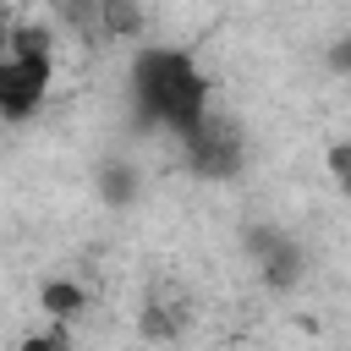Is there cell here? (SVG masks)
I'll list each match as a JSON object with an SVG mask.
<instances>
[{"label": "cell", "instance_id": "3957f363", "mask_svg": "<svg viewBox=\"0 0 351 351\" xmlns=\"http://www.w3.org/2000/svg\"><path fill=\"white\" fill-rule=\"evenodd\" d=\"M247 247H252V258H258L269 291H291V285H302L307 258H302V247H296L291 236H280L274 225H252V230H247Z\"/></svg>", "mask_w": 351, "mask_h": 351}, {"label": "cell", "instance_id": "5b68a950", "mask_svg": "<svg viewBox=\"0 0 351 351\" xmlns=\"http://www.w3.org/2000/svg\"><path fill=\"white\" fill-rule=\"evenodd\" d=\"M38 302H44V318H49V324H66V329L88 313V291H82L77 280H44Z\"/></svg>", "mask_w": 351, "mask_h": 351}, {"label": "cell", "instance_id": "30bf717a", "mask_svg": "<svg viewBox=\"0 0 351 351\" xmlns=\"http://www.w3.org/2000/svg\"><path fill=\"white\" fill-rule=\"evenodd\" d=\"M346 176H351V148L335 143V148H329V181H346Z\"/></svg>", "mask_w": 351, "mask_h": 351}, {"label": "cell", "instance_id": "277c9868", "mask_svg": "<svg viewBox=\"0 0 351 351\" xmlns=\"http://www.w3.org/2000/svg\"><path fill=\"white\" fill-rule=\"evenodd\" d=\"M181 329H186V302H181V296H148V302H143V313H137V335H143V340H159V346H165V340H176Z\"/></svg>", "mask_w": 351, "mask_h": 351}, {"label": "cell", "instance_id": "6da1fadb", "mask_svg": "<svg viewBox=\"0 0 351 351\" xmlns=\"http://www.w3.org/2000/svg\"><path fill=\"white\" fill-rule=\"evenodd\" d=\"M132 99H137L143 121H159L176 137L197 132L203 115L214 110L208 77L181 49H137V60H132Z\"/></svg>", "mask_w": 351, "mask_h": 351}, {"label": "cell", "instance_id": "9c48e42d", "mask_svg": "<svg viewBox=\"0 0 351 351\" xmlns=\"http://www.w3.org/2000/svg\"><path fill=\"white\" fill-rule=\"evenodd\" d=\"M22 351H71V329L44 318V329H33V335L22 340Z\"/></svg>", "mask_w": 351, "mask_h": 351}, {"label": "cell", "instance_id": "7a4b0ae2", "mask_svg": "<svg viewBox=\"0 0 351 351\" xmlns=\"http://www.w3.org/2000/svg\"><path fill=\"white\" fill-rule=\"evenodd\" d=\"M49 71H55L49 27L16 22L11 27V60H0V115L5 121H27L49 93Z\"/></svg>", "mask_w": 351, "mask_h": 351}, {"label": "cell", "instance_id": "8fae6325", "mask_svg": "<svg viewBox=\"0 0 351 351\" xmlns=\"http://www.w3.org/2000/svg\"><path fill=\"white\" fill-rule=\"evenodd\" d=\"M11 27H16V22L0 11V60H11Z\"/></svg>", "mask_w": 351, "mask_h": 351}, {"label": "cell", "instance_id": "8992f818", "mask_svg": "<svg viewBox=\"0 0 351 351\" xmlns=\"http://www.w3.org/2000/svg\"><path fill=\"white\" fill-rule=\"evenodd\" d=\"M99 38H143L137 0H99Z\"/></svg>", "mask_w": 351, "mask_h": 351}, {"label": "cell", "instance_id": "ba28073f", "mask_svg": "<svg viewBox=\"0 0 351 351\" xmlns=\"http://www.w3.org/2000/svg\"><path fill=\"white\" fill-rule=\"evenodd\" d=\"M55 11L77 38H99V0H55Z\"/></svg>", "mask_w": 351, "mask_h": 351}, {"label": "cell", "instance_id": "52a82bcc", "mask_svg": "<svg viewBox=\"0 0 351 351\" xmlns=\"http://www.w3.org/2000/svg\"><path fill=\"white\" fill-rule=\"evenodd\" d=\"M99 197H104L110 208H126V203L137 197V170H132L126 159H110V165L99 170Z\"/></svg>", "mask_w": 351, "mask_h": 351}]
</instances>
